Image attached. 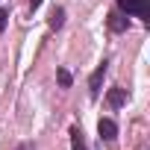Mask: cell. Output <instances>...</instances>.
I'll return each mask as SVG.
<instances>
[{
  "label": "cell",
  "instance_id": "cell-2",
  "mask_svg": "<svg viewBox=\"0 0 150 150\" xmlns=\"http://www.w3.org/2000/svg\"><path fill=\"white\" fill-rule=\"evenodd\" d=\"M97 135H100V141H115V138H118V124H115L112 118H100Z\"/></svg>",
  "mask_w": 150,
  "mask_h": 150
},
{
  "label": "cell",
  "instance_id": "cell-8",
  "mask_svg": "<svg viewBox=\"0 0 150 150\" xmlns=\"http://www.w3.org/2000/svg\"><path fill=\"white\" fill-rule=\"evenodd\" d=\"M56 80H59L62 88H71V83H74V77H71V71H68V68H59V71H56Z\"/></svg>",
  "mask_w": 150,
  "mask_h": 150
},
{
  "label": "cell",
  "instance_id": "cell-3",
  "mask_svg": "<svg viewBox=\"0 0 150 150\" xmlns=\"http://www.w3.org/2000/svg\"><path fill=\"white\" fill-rule=\"evenodd\" d=\"M106 65H109V62H100V65L94 68V74L88 77V91H91V97L100 94V86H103V77H106Z\"/></svg>",
  "mask_w": 150,
  "mask_h": 150
},
{
  "label": "cell",
  "instance_id": "cell-9",
  "mask_svg": "<svg viewBox=\"0 0 150 150\" xmlns=\"http://www.w3.org/2000/svg\"><path fill=\"white\" fill-rule=\"evenodd\" d=\"M6 21H9V12L0 9V35H3V30H6Z\"/></svg>",
  "mask_w": 150,
  "mask_h": 150
},
{
  "label": "cell",
  "instance_id": "cell-10",
  "mask_svg": "<svg viewBox=\"0 0 150 150\" xmlns=\"http://www.w3.org/2000/svg\"><path fill=\"white\" fill-rule=\"evenodd\" d=\"M41 3H44V0H30V12H35V9H38Z\"/></svg>",
  "mask_w": 150,
  "mask_h": 150
},
{
  "label": "cell",
  "instance_id": "cell-5",
  "mask_svg": "<svg viewBox=\"0 0 150 150\" xmlns=\"http://www.w3.org/2000/svg\"><path fill=\"white\" fill-rule=\"evenodd\" d=\"M106 100H109V106H115V109L124 106V103H127V88H112V91L106 94Z\"/></svg>",
  "mask_w": 150,
  "mask_h": 150
},
{
  "label": "cell",
  "instance_id": "cell-1",
  "mask_svg": "<svg viewBox=\"0 0 150 150\" xmlns=\"http://www.w3.org/2000/svg\"><path fill=\"white\" fill-rule=\"evenodd\" d=\"M118 9L124 15H135L144 24H150V3L147 0H118Z\"/></svg>",
  "mask_w": 150,
  "mask_h": 150
},
{
  "label": "cell",
  "instance_id": "cell-11",
  "mask_svg": "<svg viewBox=\"0 0 150 150\" xmlns=\"http://www.w3.org/2000/svg\"><path fill=\"white\" fill-rule=\"evenodd\" d=\"M15 150H33V144H21V147H15Z\"/></svg>",
  "mask_w": 150,
  "mask_h": 150
},
{
  "label": "cell",
  "instance_id": "cell-7",
  "mask_svg": "<svg viewBox=\"0 0 150 150\" xmlns=\"http://www.w3.org/2000/svg\"><path fill=\"white\" fill-rule=\"evenodd\" d=\"M71 147H74V150H88V144H86V138H83V129H77V127L71 129Z\"/></svg>",
  "mask_w": 150,
  "mask_h": 150
},
{
  "label": "cell",
  "instance_id": "cell-6",
  "mask_svg": "<svg viewBox=\"0 0 150 150\" xmlns=\"http://www.w3.org/2000/svg\"><path fill=\"white\" fill-rule=\"evenodd\" d=\"M47 24H50V30H62V24H65V9L56 6V9L50 12V21H47Z\"/></svg>",
  "mask_w": 150,
  "mask_h": 150
},
{
  "label": "cell",
  "instance_id": "cell-4",
  "mask_svg": "<svg viewBox=\"0 0 150 150\" xmlns=\"http://www.w3.org/2000/svg\"><path fill=\"white\" fill-rule=\"evenodd\" d=\"M127 27H129V21H127L124 12H112L109 15V30L112 33H127Z\"/></svg>",
  "mask_w": 150,
  "mask_h": 150
}]
</instances>
